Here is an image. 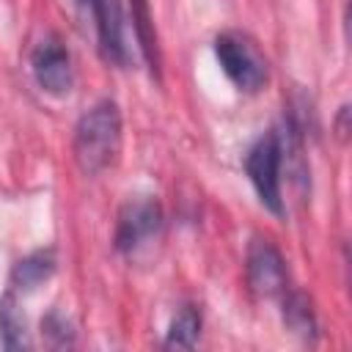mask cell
Masks as SVG:
<instances>
[{"instance_id":"6da1fadb","label":"cell","mask_w":352,"mask_h":352,"mask_svg":"<svg viewBox=\"0 0 352 352\" xmlns=\"http://www.w3.org/2000/svg\"><path fill=\"white\" fill-rule=\"evenodd\" d=\"M121 151V113L110 99L88 107L74 126V160L85 176L107 170Z\"/></svg>"},{"instance_id":"7a4b0ae2","label":"cell","mask_w":352,"mask_h":352,"mask_svg":"<svg viewBox=\"0 0 352 352\" xmlns=\"http://www.w3.org/2000/svg\"><path fill=\"white\" fill-rule=\"evenodd\" d=\"M214 55H217L226 77L239 91L253 94V91L264 88V82L270 77L267 58L261 55V50L245 33H236V30L220 33L214 38Z\"/></svg>"},{"instance_id":"3957f363","label":"cell","mask_w":352,"mask_h":352,"mask_svg":"<svg viewBox=\"0 0 352 352\" xmlns=\"http://www.w3.org/2000/svg\"><path fill=\"white\" fill-rule=\"evenodd\" d=\"M280 165H283V140L278 132H270L258 138L248 157H245V170L258 192L261 204L272 214H283V198H280Z\"/></svg>"},{"instance_id":"277c9868","label":"cell","mask_w":352,"mask_h":352,"mask_svg":"<svg viewBox=\"0 0 352 352\" xmlns=\"http://www.w3.org/2000/svg\"><path fill=\"white\" fill-rule=\"evenodd\" d=\"M160 226H162V209H160V204L151 195H135L118 212L116 248L121 253H129L138 245H143L148 236H154L160 231Z\"/></svg>"},{"instance_id":"5b68a950","label":"cell","mask_w":352,"mask_h":352,"mask_svg":"<svg viewBox=\"0 0 352 352\" xmlns=\"http://www.w3.org/2000/svg\"><path fill=\"white\" fill-rule=\"evenodd\" d=\"M248 283L258 297H278L286 292V264L270 239H250L245 256Z\"/></svg>"},{"instance_id":"8992f818","label":"cell","mask_w":352,"mask_h":352,"mask_svg":"<svg viewBox=\"0 0 352 352\" xmlns=\"http://www.w3.org/2000/svg\"><path fill=\"white\" fill-rule=\"evenodd\" d=\"M30 69L36 82L52 94V96H63L72 91L74 85V69H72V58L66 52V47L58 38H41L36 44V50L30 52Z\"/></svg>"},{"instance_id":"52a82bcc","label":"cell","mask_w":352,"mask_h":352,"mask_svg":"<svg viewBox=\"0 0 352 352\" xmlns=\"http://www.w3.org/2000/svg\"><path fill=\"white\" fill-rule=\"evenodd\" d=\"M96 30H99V47L107 60L124 63L126 60V44H124V16L118 0H91Z\"/></svg>"},{"instance_id":"ba28073f","label":"cell","mask_w":352,"mask_h":352,"mask_svg":"<svg viewBox=\"0 0 352 352\" xmlns=\"http://www.w3.org/2000/svg\"><path fill=\"white\" fill-rule=\"evenodd\" d=\"M0 341L6 349H28L30 346L28 319L22 314V305H19L14 289L6 292L0 300Z\"/></svg>"},{"instance_id":"9c48e42d","label":"cell","mask_w":352,"mask_h":352,"mask_svg":"<svg viewBox=\"0 0 352 352\" xmlns=\"http://www.w3.org/2000/svg\"><path fill=\"white\" fill-rule=\"evenodd\" d=\"M52 272H55V253L50 248L47 250H36V253H30V256H25L22 261L14 264V270H11V289L33 292Z\"/></svg>"},{"instance_id":"30bf717a","label":"cell","mask_w":352,"mask_h":352,"mask_svg":"<svg viewBox=\"0 0 352 352\" xmlns=\"http://www.w3.org/2000/svg\"><path fill=\"white\" fill-rule=\"evenodd\" d=\"M283 322L292 333L302 336V338H314L319 324H316V314L311 308V300L302 292H292L283 300Z\"/></svg>"},{"instance_id":"8fae6325","label":"cell","mask_w":352,"mask_h":352,"mask_svg":"<svg viewBox=\"0 0 352 352\" xmlns=\"http://www.w3.org/2000/svg\"><path fill=\"white\" fill-rule=\"evenodd\" d=\"M198 333H201V314H198L192 305H184V308L170 319V327H168V346L190 349V346H195Z\"/></svg>"},{"instance_id":"7c38bea8","label":"cell","mask_w":352,"mask_h":352,"mask_svg":"<svg viewBox=\"0 0 352 352\" xmlns=\"http://www.w3.org/2000/svg\"><path fill=\"white\" fill-rule=\"evenodd\" d=\"M132 22L138 30V41L146 52V60L151 63V69H157L160 55H157V36H154V25L148 16V3L146 0H132Z\"/></svg>"},{"instance_id":"4fadbf2b","label":"cell","mask_w":352,"mask_h":352,"mask_svg":"<svg viewBox=\"0 0 352 352\" xmlns=\"http://www.w3.org/2000/svg\"><path fill=\"white\" fill-rule=\"evenodd\" d=\"M41 330H44V336L50 338V344L52 346H72V324L66 322V316L63 314H58V311H52L44 322H41Z\"/></svg>"},{"instance_id":"5bb4252c","label":"cell","mask_w":352,"mask_h":352,"mask_svg":"<svg viewBox=\"0 0 352 352\" xmlns=\"http://www.w3.org/2000/svg\"><path fill=\"white\" fill-rule=\"evenodd\" d=\"M77 3H80V6H91V0H77Z\"/></svg>"}]
</instances>
